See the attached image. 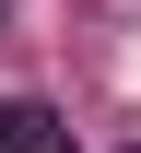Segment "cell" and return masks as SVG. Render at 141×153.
Masks as SVG:
<instances>
[{"label":"cell","instance_id":"cell-1","mask_svg":"<svg viewBox=\"0 0 141 153\" xmlns=\"http://www.w3.org/2000/svg\"><path fill=\"white\" fill-rule=\"evenodd\" d=\"M0 153H71L59 106H35V94H0Z\"/></svg>","mask_w":141,"mask_h":153}]
</instances>
